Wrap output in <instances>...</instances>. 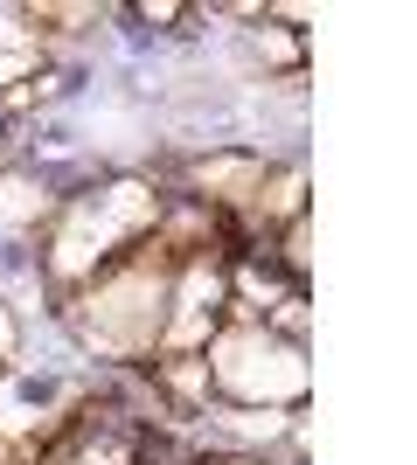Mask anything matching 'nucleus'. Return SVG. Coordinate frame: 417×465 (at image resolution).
<instances>
[{
    "instance_id": "1",
    "label": "nucleus",
    "mask_w": 417,
    "mask_h": 465,
    "mask_svg": "<svg viewBox=\"0 0 417 465\" xmlns=\"http://www.w3.org/2000/svg\"><path fill=\"white\" fill-rule=\"evenodd\" d=\"M42 465H133V430L119 410H84L56 445L42 451Z\"/></svg>"
}]
</instances>
